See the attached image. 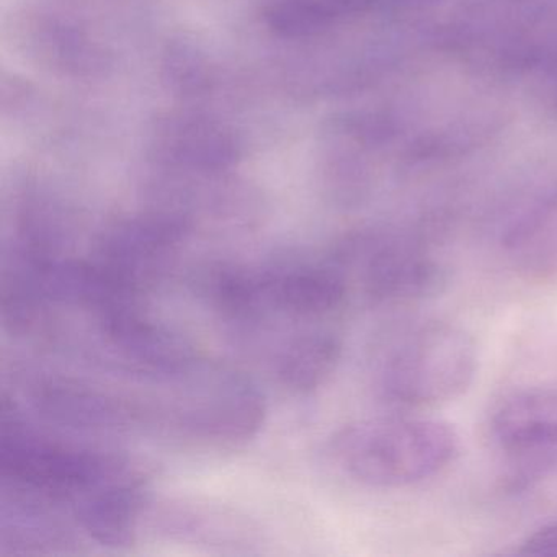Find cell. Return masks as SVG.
Here are the masks:
<instances>
[{
    "label": "cell",
    "mask_w": 557,
    "mask_h": 557,
    "mask_svg": "<svg viewBox=\"0 0 557 557\" xmlns=\"http://www.w3.org/2000/svg\"><path fill=\"white\" fill-rule=\"evenodd\" d=\"M479 350L461 325L436 318L394 322L370 355L374 396L399 410H419L458 399L474 383Z\"/></svg>",
    "instance_id": "cell-1"
},
{
    "label": "cell",
    "mask_w": 557,
    "mask_h": 557,
    "mask_svg": "<svg viewBox=\"0 0 557 557\" xmlns=\"http://www.w3.org/2000/svg\"><path fill=\"white\" fill-rule=\"evenodd\" d=\"M458 433L443 420L394 416L361 420L329 443L335 466L355 482L376 488L422 484L458 458Z\"/></svg>",
    "instance_id": "cell-2"
},
{
    "label": "cell",
    "mask_w": 557,
    "mask_h": 557,
    "mask_svg": "<svg viewBox=\"0 0 557 557\" xmlns=\"http://www.w3.org/2000/svg\"><path fill=\"white\" fill-rule=\"evenodd\" d=\"M0 468L5 485L50 502H74L128 471L122 459L40 435L5 409L0 429Z\"/></svg>",
    "instance_id": "cell-3"
},
{
    "label": "cell",
    "mask_w": 557,
    "mask_h": 557,
    "mask_svg": "<svg viewBox=\"0 0 557 557\" xmlns=\"http://www.w3.org/2000/svg\"><path fill=\"white\" fill-rule=\"evenodd\" d=\"M370 305H410L433 298L448 282L445 263L422 244L368 231L347 237L331 260Z\"/></svg>",
    "instance_id": "cell-4"
},
{
    "label": "cell",
    "mask_w": 557,
    "mask_h": 557,
    "mask_svg": "<svg viewBox=\"0 0 557 557\" xmlns=\"http://www.w3.org/2000/svg\"><path fill=\"white\" fill-rule=\"evenodd\" d=\"M188 231L187 218L169 211L120 220L103 234L92 263L116 295L139 298L171 267Z\"/></svg>",
    "instance_id": "cell-5"
},
{
    "label": "cell",
    "mask_w": 557,
    "mask_h": 557,
    "mask_svg": "<svg viewBox=\"0 0 557 557\" xmlns=\"http://www.w3.org/2000/svg\"><path fill=\"white\" fill-rule=\"evenodd\" d=\"M165 413L171 425L184 435L233 445L259 432L267 409L263 394L246 377L216 373L210 380L190 381L187 393L178 396Z\"/></svg>",
    "instance_id": "cell-6"
},
{
    "label": "cell",
    "mask_w": 557,
    "mask_h": 557,
    "mask_svg": "<svg viewBox=\"0 0 557 557\" xmlns=\"http://www.w3.org/2000/svg\"><path fill=\"white\" fill-rule=\"evenodd\" d=\"M97 315L110 347L132 367L168 381H177L197 368L190 344L148 318L139 301L119 302Z\"/></svg>",
    "instance_id": "cell-7"
},
{
    "label": "cell",
    "mask_w": 557,
    "mask_h": 557,
    "mask_svg": "<svg viewBox=\"0 0 557 557\" xmlns=\"http://www.w3.org/2000/svg\"><path fill=\"white\" fill-rule=\"evenodd\" d=\"M38 413L67 429L84 432H123L145 420V410L122 397L79 381L47 377L32 387Z\"/></svg>",
    "instance_id": "cell-8"
},
{
    "label": "cell",
    "mask_w": 557,
    "mask_h": 557,
    "mask_svg": "<svg viewBox=\"0 0 557 557\" xmlns=\"http://www.w3.org/2000/svg\"><path fill=\"white\" fill-rule=\"evenodd\" d=\"M151 148L161 164L195 174H220L239 159V145L226 126L191 113L162 119Z\"/></svg>",
    "instance_id": "cell-9"
},
{
    "label": "cell",
    "mask_w": 557,
    "mask_h": 557,
    "mask_svg": "<svg viewBox=\"0 0 557 557\" xmlns=\"http://www.w3.org/2000/svg\"><path fill=\"white\" fill-rule=\"evenodd\" d=\"M256 272L262 315L276 311L295 318H322L341 309L350 293L332 262L270 267Z\"/></svg>",
    "instance_id": "cell-10"
},
{
    "label": "cell",
    "mask_w": 557,
    "mask_h": 557,
    "mask_svg": "<svg viewBox=\"0 0 557 557\" xmlns=\"http://www.w3.org/2000/svg\"><path fill=\"white\" fill-rule=\"evenodd\" d=\"M492 438L510 455L557 451V386H533L502 397L488 420Z\"/></svg>",
    "instance_id": "cell-11"
},
{
    "label": "cell",
    "mask_w": 557,
    "mask_h": 557,
    "mask_svg": "<svg viewBox=\"0 0 557 557\" xmlns=\"http://www.w3.org/2000/svg\"><path fill=\"white\" fill-rule=\"evenodd\" d=\"M143 508L141 482L129 471L74 500V515L79 527L94 541L110 547L133 543Z\"/></svg>",
    "instance_id": "cell-12"
},
{
    "label": "cell",
    "mask_w": 557,
    "mask_h": 557,
    "mask_svg": "<svg viewBox=\"0 0 557 557\" xmlns=\"http://www.w3.org/2000/svg\"><path fill=\"white\" fill-rule=\"evenodd\" d=\"M342 342L327 329L296 335L276 358V376L293 393L309 394L321 387L341 361Z\"/></svg>",
    "instance_id": "cell-13"
},
{
    "label": "cell",
    "mask_w": 557,
    "mask_h": 557,
    "mask_svg": "<svg viewBox=\"0 0 557 557\" xmlns=\"http://www.w3.org/2000/svg\"><path fill=\"white\" fill-rule=\"evenodd\" d=\"M156 521L169 536L218 546L246 543L249 531L247 523L224 508L187 502L164 505Z\"/></svg>",
    "instance_id": "cell-14"
},
{
    "label": "cell",
    "mask_w": 557,
    "mask_h": 557,
    "mask_svg": "<svg viewBox=\"0 0 557 557\" xmlns=\"http://www.w3.org/2000/svg\"><path fill=\"white\" fill-rule=\"evenodd\" d=\"M367 4L370 0H272L263 18L273 34L299 40L327 30L335 21Z\"/></svg>",
    "instance_id": "cell-15"
},
{
    "label": "cell",
    "mask_w": 557,
    "mask_h": 557,
    "mask_svg": "<svg viewBox=\"0 0 557 557\" xmlns=\"http://www.w3.org/2000/svg\"><path fill=\"white\" fill-rule=\"evenodd\" d=\"M169 81L182 92H201L207 87L208 66L200 53L187 45L171 48L165 63Z\"/></svg>",
    "instance_id": "cell-16"
},
{
    "label": "cell",
    "mask_w": 557,
    "mask_h": 557,
    "mask_svg": "<svg viewBox=\"0 0 557 557\" xmlns=\"http://www.w3.org/2000/svg\"><path fill=\"white\" fill-rule=\"evenodd\" d=\"M521 553L530 556H557V521L544 524L524 540Z\"/></svg>",
    "instance_id": "cell-17"
}]
</instances>
